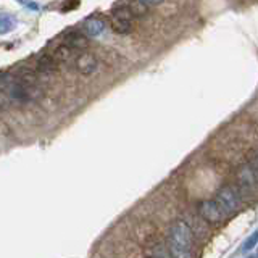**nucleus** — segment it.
<instances>
[{"instance_id": "5", "label": "nucleus", "mask_w": 258, "mask_h": 258, "mask_svg": "<svg viewBox=\"0 0 258 258\" xmlns=\"http://www.w3.org/2000/svg\"><path fill=\"white\" fill-rule=\"evenodd\" d=\"M216 202L221 205V208L224 210V213L236 212L237 207H239L237 194L234 192V189L229 187V185H224L223 189H220V192H218V196H216Z\"/></svg>"}, {"instance_id": "6", "label": "nucleus", "mask_w": 258, "mask_h": 258, "mask_svg": "<svg viewBox=\"0 0 258 258\" xmlns=\"http://www.w3.org/2000/svg\"><path fill=\"white\" fill-rule=\"evenodd\" d=\"M97 67H99V61L97 58L89 52H83L78 55L76 58V70L84 76H91L97 71Z\"/></svg>"}, {"instance_id": "17", "label": "nucleus", "mask_w": 258, "mask_h": 258, "mask_svg": "<svg viewBox=\"0 0 258 258\" xmlns=\"http://www.w3.org/2000/svg\"><path fill=\"white\" fill-rule=\"evenodd\" d=\"M248 258H258V256H248Z\"/></svg>"}, {"instance_id": "12", "label": "nucleus", "mask_w": 258, "mask_h": 258, "mask_svg": "<svg viewBox=\"0 0 258 258\" xmlns=\"http://www.w3.org/2000/svg\"><path fill=\"white\" fill-rule=\"evenodd\" d=\"M256 244H258V231H253V232L250 234V236L245 239V242H244V245H242V248H244V252H248V250L255 248Z\"/></svg>"}, {"instance_id": "7", "label": "nucleus", "mask_w": 258, "mask_h": 258, "mask_svg": "<svg viewBox=\"0 0 258 258\" xmlns=\"http://www.w3.org/2000/svg\"><path fill=\"white\" fill-rule=\"evenodd\" d=\"M63 44L70 47L71 50H83V48L87 47V37L79 31H71L64 36Z\"/></svg>"}, {"instance_id": "11", "label": "nucleus", "mask_w": 258, "mask_h": 258, "mask_svg": "<svg viewBox=\"0 0 258 258\" xmlns=\"http://www.w3.org/2000/svg\"><path fill=\"white\" fill-rule=\"evenodd\" d=\"M71 48L67 47V45H60V47H56L55 48V52H53V58L58 61V63H63V61H68L70 60V56H71Z\"/></svg>"}, {"instance_id": "2", "label": "nucleus", "mask_w": 258, "mask_h": 258, "mask_svg": "<svg viewBox=\"0 0 258 258\" xmlns=\"http://www.w3.org/2000/svg\"><path fill=\"white\" fill-rule=\"evenodd\" d=\"M133 20H134V13L131 8L126 5L116 7L111 15L113 31L118 32V34H126V32H129L133 28Z\"/></svg>"}, {"instance_id": "8", "label": "nucleus", "mask_w": 258, "mask_h": 258, "mask_svg": "<svg viewBox=\"0 0 258 258\" xmlns=\"http://www.w3.org/2000/svg\"><path fill=\"white\" fill-rule=\"evenodd\" d=\"M84 31L89 37H97L105 31V23L99 18H89L84 23Z\"/></svg>"}, {"instance_id": "15", "label": "nucleus", "mask_w": 258, "mask_h": 258, "mask_svg": "<svg viewBox=\"0 0 258 258\" xmlns=\"http://www.w3.org/2000/svg\"><path fill=\"white\" fill-rule=\"evenodd\" d=\"M252 166L255 168V171L258 173V153H256V155L252 158Z\"/></svg>"}, {"instance_id": "4", "label": "nucleus", "mask_w": 258, "mask_h": 258, "mask_svg": "<svg viewBox=\"0 0 258 258\" xmlns=\"http://www.w3.org/2000/svg\"><path fill=\"white\" fill-rule=\"evenodd\" d=\"M237 182L240 185L242 192H253L258 185V173L255 171V168L252 165H245L240 168V171L237 173Z\"/></svg>"}, {"instance_id": "16", "label": "nucleus", "mask_w": 258, "mask_h": 258, "mask_svg": "<svg viewBox=\"0 0 258 258\" xmlns=\"http://www.w3.org/2000/svg\"><path fill=\"white\" fill-rule=\"evenodd\" d=\"M18 2H21V4H26V2H28V0H18Z\"/></svg>"}, {"instance_id": "10", "label": "nucleus", "mask_w": 258, "mask_h": 258, "mask_svg": "<svg viewBox=\"0 0 258 258\" xmlns=\"http://www.w3.org/2000/svg\"><path fill=\"white\" fill-rule=\"evenodd\" d=\"M15 26H16V18H13L8 13H2V16H0V34L2 36L8 34V32L15 29Z\"/></svg>"}, {"instance_id": "18", "label": "nucleus", "mask_w": 258, "mask_h": 258, "mask_svg": "<svg viewBox=\"0 0 258 258\" xmlns=\"http://www.w3.org/2000/svg\"><path fill=\"white\" fill-rule=\"evenodd\" d=\"M256 256H258V255H256Z\"/></svg>"}, {"instance_id": "9", "label": "nucleus", "mask_w": 258, "mask_h": 258, "mask_svg": "<svg viewBox=\"0 0 258 258\" xmlns=\"http://www.w3.org/2000/svg\"><path fill=\"white\" fill-rule=\"evenodd\" d=\"M56 67H58V61L53 58V55H42L37 60V70L40 73H53L56 71Z\"/></svg>"}, {"instance_id": "3", "label": "nucleus", "mask_w": 258, "mask_h": 258, "mask_svg": "<svg viewBox=\"0 0 258 258\" xmlns=\"http://www.w3.org/2000/svg\"><path fill=\"white\" fill-rule=\"evenodd\" d=\"M199 213L208 223H221L224 218V210L216 200H204L199 205Z\"/></svg>"}, {"instance_id": "13", "label": "nucleus", "mask_w": 258, "mask_h": 258, "mask_svg": "<svg viewBox=\"0 0 258 258\" xmlns=\"http://www.w3.org/2000/svg\"><path fill=\"white\" fill-rule=\"evenodd\" d=\"M145 7H147V5L142 4L141 0H133L131 5H129V8H131L134 15H144V13H145V10H147V8H145Z\"/></svg>"}, {"instance_id": "14", "label": "nucleus", "mask_w": 258, "mask_h": 258, "mask_svg": "<svg viewBox=\"0 0 258 258\" xmlns=\"http://www.w3.org/2000/svg\"><path fill=\"white\" fill-rule=\"evenodd\" d=\"M142 4H145V5H160L163 0H141Z\"/></svg>"}, {"instance_id": "1", "label": "nucleus", "mask_w": 258, "mask_h": 258, "mask_svg": "<svg viewBox=\"0 0 258 258\" xmlns=\"http://www.w3.org/2000/svg\"><path fill=\"white\" fill-rule=\"evenodd\" d=\"M168 248L173 258H192V231L184 221H174L171 224Z\"/></svg>"}]
</instances>
